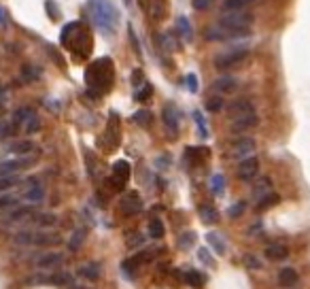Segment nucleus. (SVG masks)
Wrapping results in <instances>:
<instances>
[{
	"mask_svg": "<svg viewBox=\"0 0 310 289\" xmlns=\"http://www.w3.org/2000/svg\"><path fill=\"white\" fill-rule=\"evenodd\" d=\"M60 41L64 47H68L77 58H87L92 53V34L83 24L79 21H70L64 26L60 34Z\"/></svg>",
	"mask_w": 310,
	"mask_h": 289,
	"instance_id": "nucleus-1",
	"label": "nucleus"
},
{
	"mask_svg": "<svg viewBox=\"0 0 310 289\" xmlns=\"http://www.w3.org/2000/svg\"><path fill=\"white\" fill-rule=\"evenodd\" d=\"M87 87L89 90H96L100 94L109 92L111 85H113V64L109 58H102L98 62H94L92 66L87 68Z\"/></svg>",
	"mask_w": 310,
	"mask_h": 289,
	"instance_id": "nucleus-2",
	"label": "nucleus"
},
{
	"mask_svg": "<svg viewBox=\"0 0 310 289\" xmlns=\"http://www.w3.org/2000/svg\"><path fill=\"white\" fill-rule=\"evenodd\" d=\"M92 19L102 32L111 34L113 28L119 21V11H117L109 0H92Z\"/></svg>",
	"mask_w": 310,
	"mask_h": 289,
	"instance_id": "nucleus-3",
	"label": "nucleus"
},
{
	"mask_svg": "<svg viewBox=\"0 0 310 289\" xmlns=\"http://www.w3.org/2000/svg\"><path fill=\"white\" fill-rule=\"evenodd\" d=\"M253 24V15L246 13L245 9L240 11H228V13L221 15V19H219V26L225 28V30H251Z\"/></svg>",
	"mask_w": 310,
	"mask_h": 289,
	"instance_id": "nucleus-4",
	"label": "nucleus"
},
{
	"mask_svg": "<svg viewBox=\"0 0 310 289\" xmlns=\"http://www.w3.org/2000/svg\"><path fill=\"white\" fill-rule=\"evenodd\" d=\"M249 51L246 49H238V51H229V53H221L215 58V66L219 70H229L234 66H238L240 62H245Z\"/></svg>",
	"mask_w": 310,
	"mask_h": 289,
	"instance_id": "nucleus-5",
	"label": "nucleus"
},
{
	"mask_svg": "<svg viewBox=\"0 0 310 289\" xmlns=\"http://www.w3.org/2000/svg\"><path fill=\"white\" fill-rule=\"evenodd\" d=\"M259 175V160L255 155H249V158L240 160L238 164V177L242 181H253Z\"/></svg>",
	"mask_w": 310,
	"mask_h": 289,
	"instance_id": "nucleus-6",
	"label": "nucleus"
},
{
	"mask_svg": "<svg viewBox=\"0 0 310 289\" xmlns=\"http://www.w3.org/2000/svg\"><path fill=\"white\" fill-rule=\"evenodd\" d=\"M138 4L143 7V11L149 15L151 19L155 21H162L166 15V4L164 0H138Z\"/></svg>",
	"mask_w": 310,
	"mask_h": 289,
	"instance_id": "nucleus-7",
	"label": "nucleus"
},
{
	"mask_svg": "<svg viewBox=\"0 0 310 289\" xmlns=\"http://www.w3.org/2000/svg\"><path fill=\"white\" fill-rule=\"evenodd\" d=\"M253 151H255V141L253 138H238L234 144H232V158H240V160H245V158H249V155H253Z\"/></svg>",
	"mask_w": 310,
	"mask_h": 289,
	"instance_id": "nucleus-8",
	"label": "nucleus"
},
{
	"mask_svg": "<svg viewBox=\"0 0 310 289\" xmlns=\"http://www.w3.org/2000/svg\"><path fill=\"white\" fill-rule=\"evenodd\" d=\"M162 117H164V124L170 132V136H177L179 134V113H177V107L174 104H166L164 111H162Z\"/></svg>",
	"mask_w": 310,
	"mask_h": 289,
	"instance_id": "nucleus-9",
	"label": "nucleus"
},
{
	"mask_svg": "<svg viewBox=\"0 0 310 289\" xmlns=\"http://www.w3.org/2000/svg\"><path fill=\"white\" fill-rule=\"evenodd\" d=\"M140 209H143V200H140L138 193L130 192V193H126V196L121 198L123 215H136V213H140Z\"/></svg>",
	"mask_w": 310,
	"mask_h": 289,
	"instance_id": "nucleus-10",
	"label": "nucleus"
},
{
	"mask_svg": "<svg viewBox=\"0 0 310 289\" xmlns=\"http://www.w3.org/2000/svg\"><path fill=\"white\" fill-rule=\"evenodd\" d=\"M255 126H257L255 111H253V113L238 115V117H232V132H245V130H251V128H255Z\"/></svg>",
	"mask_w": 310,
	"mask_h": 289,
	"instance_id": "nucleus-11",
	"label": "nucleus"
},
{
	"mask_svg": "<svg viewBox=\"0 0 310 289\" xmlns=\"http://www.w3.org/2000/svg\"><path fill=\"white\" fill-rule=\"evenodd\" d=\"M24 196L30 200V202H38V200L45 198V190L41 185V181L36 179V177H30V179H26V193Z\"/></svg>",
	"mask_w": 310,
	"mask_h": 289,
	"instance_id": "nucleus-12",
	"label": "nucleus"
},
{
	"mask_svg": "<svg viewBox=\"0 0 310 289\" xmlns=\"http://www.w3.org/2000/svg\"><path fill=\"white\" fill-rule=\"evenodd\" d=\"M238 87V81L232 75H221L219 79L212 83V90H217V94H232Z\"/></svg>",
	"mask_w": 310,
	"mask_h": 289,
	"instance_id": "nucleus-13",
	"label": "nucleus"
},
{
	"mask_svg": "<svg viewBox=\"0 0 310 289\" xmlns=\"http://www.w3.org/2000/svg\"><path fill=\"white\" fill-rule=\"evenodd\" d=\"M128 179H130V166L126 162H117L113 166V181H115L117 190H121Z\"/></svg>",
	"mask_w": 310,
	"mask_h": 289,
	"instance_id": "nucleus-14",
	"label": "nucleus"
},
{
	"mask_svg": "<svg viewBox=\"0 0 310 289\" xmlns=\"http://www.w3.org/2000/svg\"><path fill=\"white\" fill-rule=\"evenodd\" d=\"M263 255H266L268 259H272V262H283V259L289 257V249L280 242H274V244H270V247H266Z\"/></svg>",
	"mask_w": 310,
	"mask_h": 289,
	"instance_id": "nucleus-15",
	"label": "nucleus"
},
{
	"mask_svg": "<svg viewBox=\"0 0 310 289\" xmlns=\"http://www.w3.org/2000/svg\"><path fill=\"white\" fill-rule=\"evenodd\" d=\"M297 281H300V276H297L295 268H283V270L278 272V285H280V287L289 289V287L295 285Z\"/></svg>",
	"mask_w": 310,
	"mask_h": 289,
	"instance_id": "nucleus-16",
	"label": "nucleus"
},
{
	"mask_svg": "<svg viewBox=\"0 0 310 289\" xmlns=\"http://www.w3.org/2000/svg\"><path fill=\"white\" fill-rule=\"evenodd\" d=\"M177 32L181 34L183 41H194V28H191L189 19L185 17V15H181V17H177Z\"/></svg>",
	"mask_w": 310,
	"mask_h": 289,
	"instance_id": "nucleus-17",
	"label": "nucleus"
},
{
	"mask_svg": "<svg viewBox=\"0 0 310 289\" xmlns=\"http://www.w3.org/2000/svg\"><path fill=\"white\" fill-rule=\"evenodd\" d=\"M62 257H64L62 253L51 251V253H45V255H41L36 264H38V268H55V266H60V264H62Z\"/></svg>",
	"mask_w": 310,
	"mask_h": 289,
	"instance_id": "nucleus-18",
	"label": "nucleus"
},
{
	"mask_svg": "<svg viewBox=\"0 0 310 289\" xmlns=\"http://www.w3.org/2000/svg\"><path fill=\"white\" fill-rule=\"evenodd\" d=\"M245 113H253V104H251V100H246V98L236 100L232 107H229V115H232V117H238V115H245Z\"/></svg>",
	"mask_w": 310,
	"mask_h": 289,
	"instance_id": "nucleus-19",
	"label": "nucleus"
},
{
	"mask_svg": "<svg viewBox=\"0 0 310 289\" xmlns=\"http://www.w3.org/2000/svg\"><path fill=\"white\" fill-rule=\"evenodd\" d=\"M62 236L55 232H34V244H58Z\"/></svg>",
	"mask_w": 310,
	"mask_h": 289,
	"instance_id": "nucleus-20",
	"label": "nucleus"
},
{
	"mask_svg": "<svg viewBox=\"0 0 310 289\" xmlns=\"http://www.w3.org/2000/svg\"><path fill=\"white\" fill-rule=\"evenodd\" d=\"M183 279H185V283H189V285L196 287V289H202L206 285V276L202 274V272H198V270H189Z\"/></svg>",
	"mask_w": 310,
	"mask_h": 289,
	"instance_id": "nucleus-21",
	"label": "nucleus"
},
{
	"mask_svg": "<svg viewBox=\"0 0 310 289\" xmlns=\"http://www.w3.org/2000/svg\"><path fill=\"white\" fill-rule=\"evenodd\" d=\"M32 149H34V143L32 141H17L11 144L9 151L15 155H28V153H32Z\"/></svg>",
	"mask_w": 310,
	"mask_h": 289,
	"instance_id": "nucleus-22",
	"label": "nucleus"
},
{
	"mask_svg": "<svg viewBox=\"0 0 310 289\" xmlns=\"http://www.w3.org/2000/svg\"><path fill=\"white\" fill-rule=\"evenodd\" d=\"M253 192H255L257 198H263L266 193L272 192V181H270L268 177H261L259 181H255V187H253Z\"/></svg>",
	"mask_w": 310,
	"mask_h": 289,
	"instance_id": "nucleus-23",
	"label": "nucleus"
},
{
	"mask_svg": "<svg viewBox=\"0 0 310 289\" xmlns=\"http://www.w3.org/2000/svg\"><path fill=\"white\" fill-rule=\"evenodd\" d=\"M79 274L85 276L87 281H98L100 279V268L96 264H83L81 268H79Z\"/></svg>",
	"mask_w": 310,
	"mask_h": 289,
	"instance_id": "nucleus-24",
	"label": "nucleus"
},
{
	"mask_svg": "<svg viewBox=\"0 0 310 289\" xmlns=\"http://www.w3.org/2000/svg\"><path fill=\"white\" fill-rule=\"evenodd\" d=\"M206 241L211 242V247L215 249L219 255H225V242H223V238L219 236L217 232H208V234H206Z\"/></svg>",
	"mask_w": 310,
	"mask_h": 289,
	"instance_id": "nucleus-25",
	"label": "nucleus"
},
{
	"mask_svg": "<svg viewBox=\"0 0 310 289\" xmlns=\"http://www.w3.org/2000/svg\"><path fill=\"white\" fill-rule=\"evenodd\" d=\"M200 217H202V221H206V224H215V221L219 219L215 207H211V204H202V207H200Z\"/></svg>",
	"mask_w": 310,
	"mask_h": 289,
	"instance_id": "nucleus-26",
	"label": "nucleus"
},
{
	"mask_svg": "<svg viewBox=\"0 0 310 289\" xmlns=\"http://www.w3.org/2000/svg\"><path fill=\"white\" fill-rule=\"evenodd\" d=\"M251 2H255V0H223V13H228V11H240V9L249 7Z\"/></svg>",
	"mask_w": 310,
	"mask_h": 289,
	"instance_id": "nucleus-27",
	"label": "nucleus"
},
{
	"mask_svg": "<svg viewBox=\"0 0 310 289\" xmlns=\"http://www.w3.org/2000/svg\"><path fill=\"white\" fill-rule=\"evenodd\" d=\"M132 121L134 124H138V126H143V128H147L151 124V121H153V115H151V111H136V113L132 115Z\"/></svg>",
	"mask_w": 310,
	"mask_h": 289,
	"instance_id": "nucleus-28",
	"label": "nucleus"
},
{
	"mask_svg": "<svg viewBox=\"0 0 310 289\" xmlns=\"http://www.w3.org/2000/svg\"><path fill=\"white\" fill-rule=\"evenodd\" d=\"M34 115V111H32V107H21L13 113V124H26L28 119Z\"/></svg>",
	"mask_w": 310,
	"mask_h": 289,
	"instance_id": "nucleus-29",
	"label": "nucleus"
},
{
	"mask_svg": "<svg viewBox=\"0 0 310 289\" xmlns=\"http://www.w3.org/2000/svg\"><path fill=\"white\" fill-rule=\"evenodd\" d=\"M149 236L155 238V241H160L162 236H164V225H162V221L153 217V219L149 221Z\"/></svg>",
	"mask_w": 310,
	"mask_h": 289,
	"instance_id": "nucleus-30",
	"label": "nucleus"
},
{
	"mask_svg": "<svg viewBox=\"0 0 310 289\" xmlns=\"http://www.w3.org/2000/svg\"><path fill=\"white\" fill-rule=\"evenodd\" d=\"M278 193H274V192H270V193H266L263 198H259L257 200V209L259 210H263V209H268V207H272V204H278Z\"/></svg>",
	"mask_w": 310,
	"mask_h": 289,
	"instance_id": "nucleus-31",
	"label": "nucleus"
},
{
	"mask_svg": "<svg viewBox=\"0 0 310 289\" xmlns=\"http://www.w3.org/2000/svg\"><path fill=\"white\" fill-rule=\"evenodd\" d=\"M19 183V177L17 175H2L0 177V192H7L11 187H15Z\"/></svg>",
	"mask_w": 310,
	"mask_h": 289,
	"instance_id": "nucleus-32",
	"label": "nucleus"
},
{
	"mask_svg": "<svg viewBox=\"0 0 310 289\" xmlns=\"http://www.w3.org/2000/svg\"><path fill=\"white\" fill-rule=\"evenodd\" d=\"M83 238H85V230L83 227H79V230H75V234L70 236V241H68V247H70V251H77L79 247L83 244Z\"/></svg>",
	"mask_w": 310,
	"mask_h": 289,
	"instance_id": "nucleus-33",
	"label": "nucleus"
},
{
	"mask_svg": "<svg viewBox=\"0 0 310 289\" xmlns=\"http://www.w3.org/2000/svg\"><path fill=\"white\" fill-rule=\"evenodd\" d=\"M194 242H196V232H191V230L183 232V234L179 236V247H181V249H191V247H194Z\"/></svg>",
	"mask_w": 310,
	"mask_h": 289,
	"instance_id": "nucleus-34",
	"label": "nucleus"
},
{
	"mask_svg": "<svg viewBox=\"0 0 310 289\" xmlns=\"http://www.w3.org/2000/svg\"><path fill=\"white\" fill-rule=\"evenodd\" d=\"M225 190V179H223V175H212V179H211V192L215 193V196H219V193H223Z\"/></svg>",
	"mask_w": 310,
	"mask_h": 289,
	"instance_id": "nucleus-35",
	"label": "nucleus"
},
{
	"mask_svg": "<svg viewBox=\"0 0 310 289\" xmlns=\"http://www.w3.org/2000/svg\"><path fill=\"white\" fill-rule=\"evenodd\" d=\"M206 109L211 111V113H219V111L223 109V98L219 96V94H215V96H211L206 100Z\"/></svg>",
	"mask_w": 310,
	"mask_h": 289,
	"instance_id": "nucleus-36",
	"label": "nucleus"
},
{
	"mask_svg": "<svg viewBox=\"0 0 310 289\" xmlns=\"http://www.w3.org/2000/svg\"><path fill=\"white\" fill-rule=\"evenodd\" d=\"M36 224L38 225H45V227H51V225L58 224V217H55L53 213H41V215L36 217Z\"/></svg>",
	"mask_w": 310,
	"mask_h": 289,
	"instance_id": "nucleus-37",
	"label": "nucleus"
},
{
	"mask_svg": "<svg viewBox=\"0 0 310 289\" xmlns=\"http://www.w3.org/2000/svg\"><path fill=\"white\" fill-rule=\"evenodd\" d=\"M47 283H51V285H66V283H70V274L68 272H55L47 279Z\"/></svg>",
	"mask_w": 310,
	"mask_h": 289,
	"instance_id": "nucleus-38",
	"label": "nucleus"
},
{
	"mask_svg": "<svg viewBox=\"0 0 310 289\" xmlns=\"http://www.w3.org/2000/svg\"><path fill=\"white\" fill-rule=\"evenodd\" d=\"M45 9H47V15H49V17H51L53 21H58V19L62 17L60 7H58V2H55V0H47V2H45Z\"/></svg>",
	"mask_w": 310,
	"mask_h": 289,
	"instance_id": "nucleus-39",
	"label": "nucleus"
},
{
	"mask_svg": "<svg viewBox=\"0 0 310 289\" xmlns=\"http://www.w3.org/2000/svg\"><path fill=\"white\" fill-rule=\"evenodd\" d=\"M15 207H17V198L15 196H9V193L0 196V210H11Z\"/></svg>",
	"mask_w": 310,
	"mask_h": 289,
	"instance_id": "nucleus-40",
	"label": "nucleus"
},
{
	"mask_svg": "<svg viewBox=\"0 0 310 289\" xmlns=\"http://www.w3.org/2000/svg\"><path fill=\"white\" fill-rule=\"evenodd\" d=\"M15 244H34V232H19L15 234Z\"/></svg>",
	"mask_w": 310,
	"mask_h": 289,
	"instance_id": "nucleus-41",
	"label": "nucleus"
},
{
	"mask_svg": "<svg viewBox=\"0 0 310 289\" xmlns=\"http://www.w3.org/2000/svg\"><path fill=\"white\" fill-rule=\"evenodd\" d=\"M194 119H196V126H198V132L202 136H208V130H206V121H204V117H202V113L200 111H194Z\"/></svg>",
	"mask_w": 310,
	"mask_h": 289,
	"instance_id": "nucleus-42",
	"label": "nucleus"
},
{
	"mask_svg": "<svg viewBox=\"0 0 310 289\" xmlns=\"http://www.w3.org/2000/svg\"><path fill=\"white\" fill-rule=\"evenodd\" d=\"M185 85H187V90L191 92V94H196L200 90V85H198V77L194 75V72H189L187 77H185Z\"/></svg>",
	"mask_w": 310,
	"mask_h": 289,
	"instance_id": "nucleus-43",
	"label": "nucleus"
},
{
	"mask_svg": "<svg viewBox=\"0 0 310 289\" xmlns=\"http://www.w3.org/2000/svg\"><path fill=\"white\" fill-rule=\"evenodd\" d=\"M151 94H153V85L145 83V85L140 87V92H136V100H138V102H145L147 98H151Z\"/></svg>",
	"mask_w": 310,
	"mask_h": 289,
	"instance_id": "nucleus-44",
	"label": "nucleus"
},
{
	"mask_svg": "<svg viewBox=\"0 0 310 289\" xmlns=\"http://www.w3.org/2000/svg\"><path fill=\"white\" fill-rule=\"evenodd\" d=\"M26 130L30 132V134H34V132H38V130H41V119L36 117V113L32 115V117L28 119V121H26Z\"/></svg>",
	"mask_w": 310,
	"mask_h": 289,
	"instance_id": "nucleus-45",
	"label": "nucleus"
},
{
	"mask_svg": "<svg viewBox=\"0 0 310 289\" xmlns=\"http://www.w3.org/2000/svg\"><path fill=\"white\" fill-rule=\"evenodd\" d=\"M198 257H200V262L202 264H206L208 268H212V266H215V262H212V257H211V253H208V249H198Z\"/></svg>",
	"mask_w": 310,
	"mask_h": 289,
	"instance_id": "nucleus-46",
	"label": "nucleus"
},
{
	"mask_svg": "<svg viewBox=\"0 0 310 289\" xmlns=\"http://www.w3.org/2000/svg\"><path fill=\"white\" fill-rule=\"evenodd\" d=\"M128 34H130V41H132V47L136 49V55H138V58H143V49H140V45H138V38H136V34H134V28L132 26L128 28Z\"/></svg>",
	"mask_w": 310,
	"mask_h": 289,
	"instance_id": "nucleus-47",
	"label": "nucleus"
},
{
	"mask_svg": "<svg viewBox=\"0 0 310 289\" xmlns=\"http://www.w3.org/2000/svg\"><path fill=\"white\" fill-rule=\"evenodd\" d=\"M245 209H246V202H245V200H240V202H236L234 207L229 209V217H232V219H234V217H240Z\"/></svg>",
	"mask_w": 310,
	"mask_h": 289,
	"instance_id": "nucleus-48",
	"label": "nucleus"
},
{
	"mask_svg": "<svg viewBox=\"0 0 310 289\" xmlns=\"http://www.w3.org/2000/svg\"><path fill=\"white\" fill-rule=\"evenodd\" d=\"M212 2H215V0H191V4H194L196 11H206V9H211Z\"/></svg>",
	"mask_w": 310,
	"mask_h": 289,
	"instance_id": "nucleus-49",
	"label": "nucleus"
},
{
	"mask_svg": "<svg viewBox=\"0 0 310 289\" xmlns=\"http://www.w3.org/2000/svg\"><path fill=\"white\" fill-rule=\"evenodd\" d=\"M130 81H132V85H134V87L143 85V70H140V68L132 70V77H130Z\"/></svg>",
	"mask_w": 310,
	"mask_h": 289,
	"instance_id": "nucleus-50",
	"label": "nucleus"
},
{
	"mask_svg": "<svg viewBox=\"0 0 310 289\" xmlns=\"http://www.w3.org/2000/svg\"><path fill=\"white\" fill-rule=\"evenodd\" d=\"M170 164H172L170 155H160V158L155 160V166H160V168H168Z\"/></svg>",
	"mask_w": 310,
	"mask_h": 289,
	"instance_id": "nucleus-51",
	"label": "nucleus"
},
{
	"mask_svg": "<svg viewBox=\"0 0 310 289\" xmlns=\"http://www.w3.org/2000/svg\"><path fill=\"white\" fill-rule=\"evenodd\" d=\"M245 262H246V266H249V268H255V270H259V268H261V262H257V257H255V255H246V257H245Z\"/></svg>",
	"mask_w": 310,
	"mask_h": 289,
	"instance_id": "nucleus-52",
	"label": "nucleus"
},
{
	"mask_svg": "<svg viewBox=\"0 0 310 289\" xmlns=\"http://www.w3.org/2000/svg\"><path fill=\"white\" fill-rule=\"evenodd\" d=\"M9 132H11V128H9L7 121H0V138H7Z\"/></svg>",
	"mask_w": 310,
	"mask_h": 289,
	"instance_id": "nucleus-53",
	"label": "nucleus"
},
{
	"mask_svg": "<svg viewBox=\"0 0 310 289\" xmlns=\"http://www.w3.org/2000/svg\"><path fill=\"white\" fill-rule=\"evenodd\" d=\"M0 24H7V17H4V13H2V9H0Z\"/></svg>",
	"mask_w": 310,
	"mask_h": 289,
	"instance_id": "nucleus-54",
	"label": "nucleus"
},
{
	"mask_svg": "<svg viewBox=\"0 0 310 289\" xmlns=\"http://www.w3.org/2000/svg\"><path fill=\"white\" fill-rule=\"evenodd\" d=\"M123 2H126V4H130V2H132V0H123Z\"/></svg>",
	"mask_w": 310,
	"mask_h": 289,
	"instance_id": "nucleus-55",
	"label": "nucleus"
}]
</instances>
